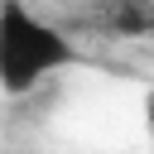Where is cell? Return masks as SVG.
I'll return each instance as SVG.
<instances>
[{"label":"cell","mask_w":154,"mask_h":154,"mask_svg":"<svg viewBox=\"0 0 154 154\" xmlns=\"http://www.w3.org/2000/svg\"><path fill=\"white\" fill-rule=\"evenodd\" d=\"M67 67H77V43L53 19L29 10L24 0H5L0 5V82H5V91L24 96Z\"/></svg>","instance_id":"1"},{"label":"cell","mask_w":154,"mask_h":154,"mask_svg":"<svg viewBox=\"0 0 154 154\" xmlns=\"http://www.w3.org/2000/svg\"><path fill=\"white\" fill-rule=\"evenodd\" d=\"M149 130H154V101H149Z\"/></svg>","instance_id":"2"}]
</instances>
